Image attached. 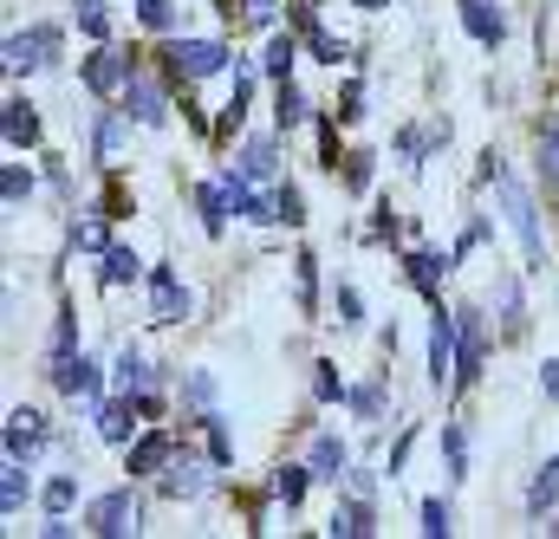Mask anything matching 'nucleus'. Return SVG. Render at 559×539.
<instances>
[{"label":"nucleus","instance_id":"obj_19","mask_svg":"<svg viewBox=\"0 0 559 539\" xmlns=\"http://www.w3.org/2000/svg\"><path fill=\"white\" fill-rule=\"evenodd\" d=\"M365 534H371V501L358 494V501H345L332 514V539H365Z\"/></svg>","mask_w":559,"mask_h":539},{"label":"nucleus","instance_id":"obj_13","mask_svg":"<svg viewBox=\"0 0 559 539\" xmlns=\"http://www.w3.org/2000/svg\"><path fill=\"white\" fill-rule=\"evenodd\" d=\"M169 448H176V442H169L163 429H150V435H138V442L124 448V468H131V475H163V468H169Z\"/></svg>","mask_w":559,"mask_h":539},{"label":"nucleus","instance_id":"obj_28","mask_svg":"<svg viewBox=\"0 0 559 539\" xmlns=\"http://www.w3.org/2000/svg\"><path fill=\"white\" fill-rule=\"evenodd\" d=\"M26 494H33V481H26V462H7V481H0V507H7V514H20V507H26Z\"/></svg>","mask_w":559,"mask_h":539},{"label":"nucleus","instance_id":"obj_55","mask_svg":"<svg viewBox=\"0 0 559 539\" xmlns=\"http://www.w3.org/2000/svg\"><path fill=\"white\" fill-rule=\"evenodd\" d=\"M358 7H365V13H378V7H391V0H358Z\"/></svg>","mask_w":559,"mask_h":539},{"label":"nucleus","instance_id":"obj_37","mask_svg":"<svg viewBox=\"0 0 559 539\" xmlns=\"http://www.w3.org/2000/svg\"><path fill=\"white\" fill-rule=\"evenodd\" d=\"M72 338H79V325H72V306L59 312V325H52V364H66L72 358Z\"/></svg>","mask_w":559,"mask_h":539},{"label":"nucleus","instance_id":"obj_26","mask_svg":"<svg viewBox=\"0 0 559 539\" xmlns=\"http://www.w3.org/2000/svg\"><path fill=\"white\" fill-rule=\"evenodd\" d=\"M124 118H131V111H124ZM124 118H118V111H105V118H98V136H92L98 163H111V156L124 149Z\"/></svg>","mask_w":559,"mask_h":539},{"label":"nucleus","instance_id":"obj_39","mask_svg":"<svg viewBox=\"0 0 559 539\" xmlns=\"http://www.w3.org/2000/svg\"><path fill=\"white\" fill-rule=\"evenodd\" d=\"M345 189H352V195H365V189H371V156H365V149H358V156H345Z\"/></svg>","mask_w":559,"mask_h":539},{"label":"nucleus","instance_id":"obj_41","mask_svg":"<svg viewBox=\"0 0 559 539\" xmlns=\"http://www.w3.org/2000/svg\"><path fill=\"white\" fill-rule=\"evenodd\" d=\"M423 534L449 539V501H423Z\"/></svg>","mask_w":559,"mask_h":539},{"label":"nucleus","instance_id":"obj_21","mask_svg":"<svg viewBox=\"0 0 559 539\" xmlns=\"http://www.w3.org/2000/svg\"><path fill=\"white\" fill-rule=\"evenodd\" d=\"M306 488H312V462H306V468H293V462H286V468H274V501L299 507V501H306Z\"/></svg>","mask_w":559,"mask_h":539},{"label":"nucleus","instance_id":"obj_6","mask_svg":"<svg viewBox=\"0 0 559 539\" xmlns=\"http://www.w3.org/2000/svg\"><path fill=\"white\" fill-rule=\"evenodd\" d=\"M150 319H156V325L189 319V286H182L169 267H150Z\"/></svg>","mask_w":559,"mask_h":539},{"label":"nucleus","instance_id":"obj_30","mask_svg":"<svg viewBox=\"0 0 559 539\" xmlns=\"http://www.w3.org/2000/svg\"><path fill=\"white\" fill-rule=\"evenodd\" d=\"M143 384H150V371H143V358H138V351L124 345V351H118V391H124V397H138Z\"/></svg>","mask_w":559,"mask_h":539},{"label":"nucleus","instance_id":"obj_22","mask_svg":"<svg viewBox=\"0 0 559 539\" xmlns=\"http://www.w3.org/2000/svg\"><path fill=\"white\" fill-rule=\"evenodd\" d=\"M554 501H559V455L547 462V468H540V475H534V488H527V514L540 520V514H547Z\"/></svg>","mask_w":559,"mask_h":539},{"label":"nucleus","instance_id":"obj_18","mask_svg":"<svg viewBox=\"0 0 559 539\" xmlns=\"http://www.w3.org/2000/svg\"><path fill=\"white\" fill-rule=\"evenodd\" d=\"M131 397H124V404H105L98 409V435H105V442H118V448H131V429H138V422H131Z\"/></svg>","mask_w":559,"mask_h":539},{"label":"nucleus","instance_id":"obj_10","mask_svg":"<svg viewBox=\"0 0 559 539\" xmlns=\"http://www.w3.org/2000/svg\"><path fill=\"white\" fill-rule=\"evenodd\" d=\"M124 111H131L138 124H163V118H169V98H163V85H156V79L131 72V85H124Z\"/></svg>","mask_w":559,"mask_h":539},{"label":"nucleus","instance_id":"obj_54","mask_svg":"<svg viewBox=\"0 0 559 539\" xmlns=\"http://www.w3.org/2000/svg\"><path fill=\"white\" fill-rule=\"evenodd\" d=\"M411 442H417V429H404V435H397V448H391V475L404 468V455H411Z\"/></svg>","mask_w":559,"mask_h":539},{"label":"nucleus","instance_id":"obj_49","mask_svg":"<svg viewBox=\"0 0 559 539\" xmlns=\"http://www.w3.org/2000/svg\"><path fill=\"white\" fill-rule=\"evenodd\" d=\"M338 118L352 124V118H365V85H345V98H338Z\"/></svg>","mask_w":559,"mask_h":539},{"label":"nucleus","instance_id":"obj_29","mask_svg":"<svg viewBox=\"0 0 559 539\" xmlns=\"http://www.w3.org/2000/svg\"><path fill=\"white\" fill-rule=\"evenodd\" d=\"M72 501H79V481H72V475H52V481L39 488V507H46V514H72Z\"/></svg>","mask_w":559,"mask_h":539},{"label":"nucleus","instance_id":"obj_16","mask_svg":"<svg viewBox=\"0 0 559 539\" xmlns=\"http://www.w3.org/2000/svg\"><path fill=\"white\" fill-rule=\"evenodd\" d=\"M195 202H202V228H209V235H222V228H228V215H235L228 189H222V182H202V189H195Z\"/></svg>","mask_w":559,"mask_h":539},{"label":"nucleus","instance_id":"obj_44","mask_svg":"<svg viewBox=\"0 0 559 539\" xmlns=\"http://www.w3.org/2000/svg\"><path fill=\"white\" fill-rule=\"evenodd\" d=\"M319 163L338 169V124H332V118H319Z\"/></svg>","mask_w":559,"mask_h":539},{"label":"nucleus","instance_id":"obj_9","mask_svg":"<svg viewBox=\"0 0 559 539\" xmlns=\"http://www.w3.org/2000/svg\"><path fill=\"white\" fill-rule=\"evenodd\" d=\"M46 442V416L39 409H13L7 416V462H33Z\"/></svg>","mask_w":559,"mask_h":539},{"label":"nucleus","instance_id":"obj_36","mask_svg":"<svg viewBox=\"0 0 559 539\" xmlns=\"http://www.w3.org/2000/svg\"><path fill=\"white\" fill-rule=\"evenodd\" d=\"M0 189H7V208H20V202L33 195V169H20V163H7V182H0Z\"/></svg>","mask_w":559,"mask_h":539},{"label":"nucleus","instance_id":"obj_34","mask_svg":"<svg viewBox=\"0 0 559 539\" xmlns=\"http://www.w3.org/2000/svg\"><path fill=\"white\" fill-rule=\"evenodd\" d=\"M293 273H299V306L312 312V306H319V261H312V254H299V261H293Z\"/></svg>","mask_w":559,"mask_h":539},{"label":"nucleus","instance_id":"obj_1","mask_svg":"<svg viewBox=\"0 0 559 539\" xmlns=\"http://www.w3.org/2000/svg\"><path fill=\"white\" fill-rule=\"evenodd\" d=\"M501 189V208H508V228H514V241H521V261L527 267H540L547 261V235H540V215H534V195L514 182V176H501L495 182Z\"/></svg>","mask_w":559,"mask_h":539},{"label":"nucleus","instance_id":"obj_50","mask_svg":"<svg viewBox=\"0 0 559 539\" xmlns=\"http://www.w3.org/2000/svg\"><path fill=\"white\" fill-rule=\"evenodd\" d=\"M501 312H508V332H521V292H514V279L501 286Z\"/></svg>","mask_w":559,"mask_h":539},{"label":"nucleus","instance_id":"obj_32","mask_svg":"<svg viewBox=\"0 0 559 539\" xmlns=\"http://www.w3.org/2000/svg\"><path fill=\"white\" fill-rule=\"evenodd\" d=\"M182 397L209 416V409H215V378H209V371H189V378H182Z\"/></svg>","mask_w":559,"mask_h":539},{"label":"nucleus","instance_id":"obj_24","mask_svg":"<svg viewBox=\"0 0 559 539\" xmlns=\"http://www.w3.org/2000/svg\"><path fill=\"white\" fill-rule=\"evenodd\" d=\"M293 59H299V39H293V33H274V39H267L261 72H267V79H286V72H293Z\"/></svg>","mask_w":559,"mask_h":539},{"label":"nucleus","instance_id":"obj_33","mask_svg":"<svg viewBox=\"0 0 559 539\" xmlns=\"http://www.w3.org/2000/svg\"><path fill=\"white\" fill-rule=\"evenodd\" d=\"M274 118H280V131H286V124H299V118H306V98H299V92H293V85H286V79H280V92H274Z\"/></svg>","mask_w":559,"mask_h":539},{"label":"nucleus","instance_id":"obj_4","mask_svg":"<svg viewBox=\"0 0 559 539\" xmlns=\"http://www.w3.org/2000/svg\"><path fill=\"white\" fill-rule=\"evenodd\" d=\"M455 312L449 306H436V319H429V384L442 391V384H455Z\"/></svg>","mask_w":559,"mask_h":539},{"label":"nucleus","instance_id":"obj_15","mask_svg":"<svg viewBox=\"0 0 559 539\" xmlns=\"http://www.w3.org/2000/svg\"><path fill=\"white\" fill-rule=\"evenodd\" d=\"M0 131H7L13 149H33V143H39V111H33L26 98H13V105L0 111Z\"/></svg>","mask_w":559,"mask_h":539},{"label":"nucleus","instance_id":"obj_25","mask_svg":"<svg viewBox=\"0 0 559 539\" xmlns=\"http://www.w3.org/2000/svg\"><path fill=\"white\" fill-rule=\"evenodd\" d=\"M248 98H254V79H248V72H235V98L222 105V136L241 131V118H248Z\"/></svg>","mask_w":559,"mask_h":539},{"label":"nucleus","instance_id":"obj_40","mask_svg":"<svg viewBox=\"0 0 559 539\" xmlns=\"http://www.w3.org/2000/svg\"><path fill=\"white\" fill-rule=\"evenodd\" d=\"M202 422H209V455H215V462H235V442H228V429H222V416L209 409Z\"/></svg>","mask_w":559,"mask_h":539},{"label":"nucleus","instance_id":"obj_45","mask_svg":"<svg viewBox=\"0 0 559 539\" xmlns=\"http://www.w3.org/2000/svg\"><path fill=\"white\" fill-rule=\"evenodd\" d=\"M138 20L150 33H169V0H138Z\"/></svg>","mask_w":559,"mask_h":539},{"label":"nucleus","instance_id":"obj_31","mask_svg":"<svg viewBox=\"0 0 559 539\" xmlns=\"http://www.w3.org/2000/svg\"><path fill=\"white\" fill-rule=\"evenodd\" d=\"M312 397H319V404L352 397V391H345V378H338V364H312Z\"/></svg>","mask_w":559,"mask_h":539},{"label":"nucleus","instance_id":"obj_35","mask_svg":"<svg viewBox=\"0 0 559 539\" xmlns=\"http://www.w3.org/2000/svg\"><path fill=\"white\" fill-rule=\"evenodd\" d=\"M241 169H248L254 182H267V176H274V143H267V136H261V143H248V156H241Z\"/></svg>","mask_w":559,"mask_h":539},{"label":"nucleus","instance_id":"obj_17","mask_svg":"<svg viewBox=\"0 0 559 539\" xmlns=\"http://www.w3.org/2000/svg\"><path fill=\"white\" fill-rule=\"evenodd\" d=\"M98 261H105V267H98V279H105V286H131V279H143V261L131 254V248H105Z\"/></svg>","mask_w":559,"mask_h":539},{"label":"nucleus","instance_id":"obj_43","mask_svg":"<svg viewBox=\"0 0 559 539\" xmlns=\"http://www.w3.org/2000/svg\"><path fill=\"white\" fill-rule=\"evenodd\" d=\"M274 202H280V221H286V228H299V221H306V202H299V189H293V182L280 189Z\"/></svg>","mask_w":559,"mask_h":539},{"label":"nucleus","instance_id":"obj_12","mask_svg":"<svg viewBox=\"0 0 559 539\" xmlns=\"http://www.w3.org/2000/svg\"><path fill=\"white\" fill-rule=\"evenodd\" d=\"M462 26H468V39H475V46H488V52L508 39V20H501V7H495V0H468V7H462Z\"/></svg>","mask_w":559,"mask_h":539},{"label":"nucleus","instance_id":"obj_3","mask_svg":"<svg viewBox=\"0 0 559 539\" xmlns=\"http://www.w3.org/2000/svg\"><path fill=\"white\" fill-rule=\"evenodd\" d=\"M52 52H59V26H26V33L7 39V72L13 79L20 72H39V65H52Z\"/></svg>","mask_w":559,"mask_h":539},{"label":"nucleus","instance_id":"obj_20","mask_svg":"<svg viewBox=\"0 0 559 539\" xmlns=\"http://www.w3.org/2000/svg\"><path fill=\"white\" fill-rule=\"evenodd\" d=\"M163 494H169V501H195V494H209V475H202L195 462H182V468L163 475Z\"/></svg>","mask_w":559,"mask_h":539},{"label":"nucleus","instance_id":"obj_47","mask_svg":"<svg viewBox=\"0 0 559 539\" xmlns=\"http://www.w3.org/2000/svg\"><path fill=\"white\" fill-rule=\"evenodd\" d=\"M358 319H365V299L352 286H338V325H358Z\"/></svg>","mask_w":559,"mask_h":539},{"label":"nucleus","instance_id":"obj_7","mask_svg":"<svg viewBox=\"0 0 559 539\" xmlns=\"http://www.w3.org/2000/svg\"><path fill=\"white\" fill-rule=\"evenodd\" d=\"M455 391H468L481 378V319L475 312H455Z\"/></svg>","mask_w":559,"mask_h":539},{"label":"nucleus","instance_id":"obj_46","mask_svg":"<svg viewBox=\"0 0 559 539\" xmlns=\"http://www.w3.org/2000/svg\"><path fill=\"white\" fill-rule=\"evenodd\" d=\"M79 26H85L92 39H105V0H79Z\"/></svg>","mask_w":559,"mask_h":539},{"label":"nucleus","instance_id":"obj_23","mask_svg":"<svg viewBox=\"0 0 559 539\" xmlns=\"http://www.w3.org/2000/svg\"><path fill=\"white\" fill-rule=\"evenodd\" d=\"M306 462H312V475H332V481H338V475H345V442H338V435H319Z\"/></svg>","mask_w":559,"mask_h":539},{"label":"nucleus","instance_id":"obj_8","mask_svg":"<svg viewBox=\"0 0 559 539\" xmlns=\"http://www.w3.org/2000/svg\"><path fill=\"white\" fill-rule=\"evenodd\" d=\"M131 72H138L131 59H118V52H105V46H98V52L85 59V92L111 98V92H124V85H131Z\"/></svg>","mask_w":559,"mask_h":539},{"label":"nucleus","instance_id":"obj_5","mask_svg":"<svg viewBox=\"0 0 559 539\" xmlns=\"http://www.w3.org/2000/svg\"><path fill=\"white\" fill-rule=\"evenodd\" d=\"M92 534H105V539L138 534V494H131V488L98 494V501H92Z\"/></svg>","mask_w":559,"mask_h":539},{"label":"nucleus","instance_id":"obj_27","mask_svg":"<svg viewBox=\"0 0 559 539\" xmlns=\"http://www.w3.org/2000/svg\"><path fill=\"white\" fill-rule=\"evenodd\" d=\"M442 455H449V475L462 481L468 475V429L462 422H442Z\"/></svg>","mask_w":559,"mask_h":539},{"label":"nucleus","instance_id":"obj_38","mask_svg":"<svg viewBox=\"0 0 559 539\" xmlns=\"http://www.w3.org/2000/svg\"><path fill=\"white\" fill-rule=\"evenodd\" d=\"M306 46H312L319 65H338V59H345V39H332V33H306Z\"/></svg>","mask_w":559,"mask_h":539},{"label":"nucleus","instance_id":"obj_51","mask_svg":"<svg viewBox=\"0 0 559 539\" xmlns=\"http://www.w3.org/2000/svg\"><path fill=\"white\" fill-rule=\"evenodd\" d=\"M475 176H481V182H501V176H508V169H501V149H481V169H475Z\"/></svg>","mask_w":559,"mask_h":539},{"label":"nucleus","instance_id":"obj_48","mask_svg":"<svg viewBox=\"0 0 559 539\" xmlns=\"http://www.w3.org/2000/svg\"><path fill=\"white\" fill-rule=\"evenodd\" d=\"M352 409H358V416H378V409H384V391H378V384H365V391H352Z\"/></svg>","mask_w":559,"mask_h":539},{"label":"nucleus","instance_id":"obj_42","mask_svg":"<svg viewBox=\"0 0 559 539\" xmlns=\"http://www.w3.org/2000/svg\"><path fill=\"white\" fill-rule=\"evenodd\" d=\"M72 248H85V254H105L111 241H105V228H98V221H79V228H72Z\"/></svg>","mask_w":559,"mask_h":539},{"label":"nucleus","instance_id":"obj_11","mask_svg":"<svg viewBox=\"0 0 559 539\" xmlns=\"http://www.w3.org/2000/svg\"><path fill=\"white\" fill-rule=\"evenodd\" d=\"M52 378H59V391L72 397V404H98V364L92 358H66V364H52Z\"/></svg>","mask_w":559,"mask_h":539},{"label":"nucleus","instance_id":"obj_2","mask_svg":"<svg viewBox=\"0 0 559 539\" xmlns=\"http://www.w3.org/2000/svg\"><path fill=\"white\" fill-rule=\"evenodd\" d=\"M163 65H169V79H215L228 65V46L222 39H169Z\"/></svg>","mask_w":559,"mask_h":539},{"label":"nucleus","instance_id":"obj_52","mask_svg":"<svg viewBox=\"0 0 559 539\" xmlns=\"http://www.w3.org/2000/svg\"><path fill=\"white\" fill-rule=\"evenodd\" d=\"M274 7L280 0H248V26H274Z\"/></svg>","mask_w":559,"mask_h":539},{"label":"nucleus","instance_id":"obj_14","mask_svg":"<svg viewBox=\"0 0 559 539\" xmlns=\"http://www.w3.org/2000/svg\"><path fill=\"white\" fill-rule=\"evenodd\" d=\"M442 273H449V261H442V254H404V279H411V286H417L423 299H429V306H442Z\"/></svg>","mask_w":559,"mask_h":539},{"label":"nucleus","instance_id":"obj_53","mask_svg":"<svg viewBox=\"0 0 559 539\" xmlns=\"http://www.w3.org/2000/svg\"><path fill=\"white\" fill-rule=\"evenodd\" d=\"M540 397H554V404H559V358L540 364Z\"/></svg>","mask_w":559,"mask_h":539}]
</instances>
